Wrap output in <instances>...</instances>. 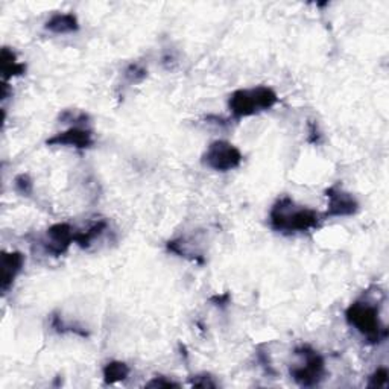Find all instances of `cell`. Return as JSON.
I'll return each instance as SVG.
<instances>
[{
    "mask_svg": "<svg viewBox=\"0 0 389 389\" xmlns=\"http://www.w3.org/2000/svg\"><path fill=\"white\" fill-rule=\"evenodd\" d=\"M74 235L77 233H74V230L69 223H55V226H52L48 230V252L54 254V256L66 252L70 243L74 242Z\"/></svg>",
    "mask_w": 389,
    "mask_h": 389,
    "instance_id": "7",
    "label": "cell"
},
{
    "mask_svg": "<svg viewBox=\"0 0 389 389\" xmlns=\"http://www.w3.org/2000/svg\"><path fill=\"white\" fill-rule=\"evenodd\" d=\"M25 265V257L21 252H3L2 256V290L6 292L11 284L16 280V277L20 274L21 268Z\"/></svg>",
    "mask_w": 389,
    "mask_h": 389,
    "instance_id": "9",
    "label": "cell"
},
{
    "mask_svg": "<svg viewBox=\"0 0 389 389\" xmlns=\"http://www.w3.org/2000/svg\"><path fill=\"white\" fill-rule=\"evenodd\" d=\"M14 186H16V190L23 197H29L32 193V181L28 175H19L14 179Z\"/></svg>",
    "mask_w": 389,
    "mask_h": 389,
    "instance_id": "14",
    "label": "cell"
},
{
    "mask_svg": "<svg viewBox=\"0 0 389 389\" xmlns=\"http://www.w3.org/2000/svg\"><path fill=\"white\" fill-rule=\"evenodd\" d=\"M46 29L54 34H72L78 31L79 23L73 14H55L48 20Z\"/></svg>",
    "mask_w": 389,
    "mask_h": 389,
    "instance_id": "10",
    "label": "cell"
},
{
    "mask_svg": "<svg viewBox=\"0 0 389 389\" xmlns=\"http://www.w3.org/2000/svg\"><path fill=\"white\" fill-rule=\"evenodd\" d=\"M107 228V222L106 221H99L94 226L90 227L87 231H78L74 235V242H77L82 248H87V246L92 243L94 239L99 237L102 235V231Z\"/></svg>",
    "mask_w": 389,
    "mask_h": 389,
    "instance_id": "13",
    "label": "cell"
},
{
    "mask_svg": "<svg viewBox=\"0 0 389 389\" xmlns=\"http://www.w3.org/2000/svg\"><path fill=\"white\" fill-rule=\"evenodd\" d=\"M148 388H178L179 385L175 381L168 380L166 377H154L151 381L146 383Z\"/></svg>",
    "mask_w": 389,
    "mask_h": 389,
    "instance_id": "18",
    "label": "cell"
},
{
    "mask_svg": "<svg viewBox=\"0 0 389 389\" xmlns=\"http://www.w3.org/2000/svg\"><path fill=\"white\" fill-rule=\"evenodd\" d=\"M327 198H328V208H327V216H353L359 210V203L353 194L338 189V187H332L327 190Z\"/></svg>",
    "mask_w": 389,
    "mask_h": 389,
    "instance_id": "6",
    "label": "cell"
},
{
    "mask_svg": "<svg viewBox=\"0 0 389 389\" xmlns=\"http://www.w3.org/2000/svg\"><path fill=\"white\" fill-rule=\"evenodd\" d=\"M0 66H2V77L3 79H10L12 77H20L23 74L26 67L25 64H20L16 58V54L10 49H2V55H0Z\"/></svg>",
    "mask_w": 389,
    "mask_h": 389,
    "instance_id": "11",
    "label": "cell"
},
{
    "mask_svg": "<svg viewBox=\"0 0 389 389\" xmlns=\"http://www.w3.org/2000/svg\"><path fill=\"white\" fill-rule=\"evenodd\" d=\"M279 97L272 88L260 86L250 90H237L228 99V108L236 117H248L272 108Z\"/></svg>",
    "mask_w": 389,
    "mask_h": 389,
    "instance_id": "2",
    "label": "cell"
},
{
    "mask_svg": "<svg viewBox=\"0 0 389 389\" xmlns=\"http://www.w3.org/2000/svg\"><path fill=\"white\" fill-rule=\"evenodd\" d=\"M145 77H146V70L143 69V67H140L139 64H131L125 72V78L128 79L131 84L132 82L134 84H136V82H140Z\"/></svg>",
    "mask_w": 389,
    "mask_h": 389,
    "instance_id": "15",
    "label": "cell"
},
{
    "mask_svg": "<svg viewBox=\"0 0 389 389\" xmlns=\"http://www.w3.org/2000/svg\"><path fill=\"white\" fill-rule=\"evenodd\" d=\"M50 146H72L78 149H87L93 145V134L88 130L70 128L64 132L57 134L55 137L48 140Z\"/></svg>",
    "mask_w": 389,
    "mask_h": 389,
    "instance_id": "8",
    "label": "cell"
},
{
    "mask_svg": "<svg viewBox=\"0 0 389 389\" xmlns=\"http://www.w3.org/2000/svg\"><path fill=\"white\" fill-rule=\"evenodd\" d=\"M130 376V366L123 362H110L103 368V380L107 385L117 383Z\"/></svg>",
    "mask_w": 389,
    "mask_h": 389,
    "instance_id": "12",
    "label": "cell"
},
{
    "mask_svg": "<svg viewBox=\"0 0 389 389\" xmlns=\"http://www.w3.org/2000/svg\"><path fill=\"white\" fill-rule=\"evenodd\" d=\"M269 219L274 230L290 235L315 228L319 223V215L310 208L298 207L290 198L284 197L277 201Z\"/></svg>",
    "mask_w": 389,
    "mask_h": 389,
    "instance_id": "1",
    "label": "cell"
},
{
    "mask_svg": "<svg viewBox=\"0 0 389 389\" xmlns=\"http://www.w3.org/2000/svg\"><path fill=\"white\" fill-rule=\"evenodd\" d=\"M346 318L351 327L371 342L380 341L386 335V330L380 324L379 310L370 303L357 301L351 304L346 312Z\"/></svg>",
    "mask_w": 389,
    "mask_h": 389,
    "instance_id": "3",
    "label": "cell"
},
{
    "mask_svg": "<svg viewBox=\"0 0 389 389\" xmlns=\"http://www.w3.org/2000/svg\"><path fill=\"white\" fill-rule=\"evenodd\" d=\"M295 355L301 357V363L290 368V376L300 386L312 388L319 385L326 374V362L323 356L309 346L297 348Z\"/></svg>",
    "mask_w": 389,
    "mask_h": 389,
    "instance_id": "4",
    "label": "cell"
},
{
    "mask_svg": "<svg viewBox=\"0 0 389 389\" xmlns=\"http://www.w3.org/2000/svg\"><path fill=\"white\" fill-rule=\"evenodd\" d=\"M388 370L386 368H379L376 372L372 374L370 379V388H386L388 385Z\"/></svg>",
    "mask_w": 389,
    "mask_h": 389,
    "instance_id": "16",
    "label": "cell"
},
{
    "mask_svg": "<svg viewBox=\"0 0 389 389\" xmlns=\"http://www.w3.org/2000/svg\"><path fill=\"white\" fill-rule=\"evenodd\" d=\"M242 154L239 149L226 140H218L207 148L203 161L207 168L218 172H228L241 166Z\"/></svg>",
    "mask_w": 389,
    "mask_h": 389,
    "instance_id": "5",
    "label": "cell"
},
{
    "mask_svg": "<svg viewBox=\"0 0 389 389\" xmlns=\"http://www.w3.org/2000/svg\"><path fill=\"white\" fill-rule=\"evenodd\" d=\"M190 385L194 388H216V383L210 376H194L190 381Z\"/></svg>",
    "mask_w": 389,
    "mask_h": 389,
    "instance_id": "17",
    "label": "cell"
}]
</instances>
